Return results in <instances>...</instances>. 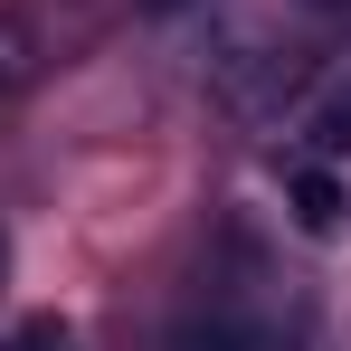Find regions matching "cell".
I'll return each mask as SVG.
<instances>
[{"instance_id":"obj_1","label":"cell","mask_w":351,"mask_h":351,"mask_svg":"<svg viewBox=\"0 0 351 351\" xmlns=\"http://www.w3.org/2000/svg\"><path fill=\"white\" fill-rule=\"evenodd\" d=\"M285 219L304 237H342L351 228V190H342V171H332V162H313V152H304V162H285Z\"/></svg>"},{"instance_id":"obj_2","label":"cell","mask_w":351,"mask_h":351,"mask_svg":"<svg viewBox=\"0 0 351 351\" xmlns=\"http://www.w3.org/2000/svg\"><path fill=\"white\" fill-rule=\"evenodd\" d=\"M171 351H294V332H276L266 313H237V304H209L171 332Z\"/></svg>"},{"instance_id":"obj_3","label":"cell","mask_w":351,"mask_h":351,"mask_svg":"<svg viewBox=\"0 0 351 351\" xmlns=\"http://www.w3.org/2000/svg\"><path fill=\"white\" fill-rule=\"evenodd\" d=\"M304 143H313V162H332V152H351V86H332L313 114H304Z\"/></svg>"},{"instance_id":"obj_4","label":"cell","mask_w":351,"mask_h":351,"mask_svg":"<svg viewBox=\"0 0 351 351\" xmlns=\"http://www.w3.org/2000/svg\"><path fill=\"white\" fill-rule=\"evenodd\" d=\"M0 351H76V332H66L58 313H29V323H10V332H0Z\"/></svg>"},{"instance_id":"obj_5","label":"cell","mask_w":351,"mask_h":351,"mask_svg":"<svg viewBox=\"0 0 351 351\" xmlns=\"http://www.w3.org/2000/svg\"><path fill=\"white\" fill-rule=\"evenodd\" d=\"M0 276H10V237H0Z\"/></svg>"},{"instance_id":"obj_6","label":"cell","mask_w":351,"mask_h":351,"mask_svg":"<svg viewBox=\"0 0 351 351\" xmlns=\"http://www.w3.org/2000/svg\"><path fill=\"white\" fill-rule=\"evenodd\" d=\"M0 76H10V48H0Z\"/></svg>"}]
</instances>
